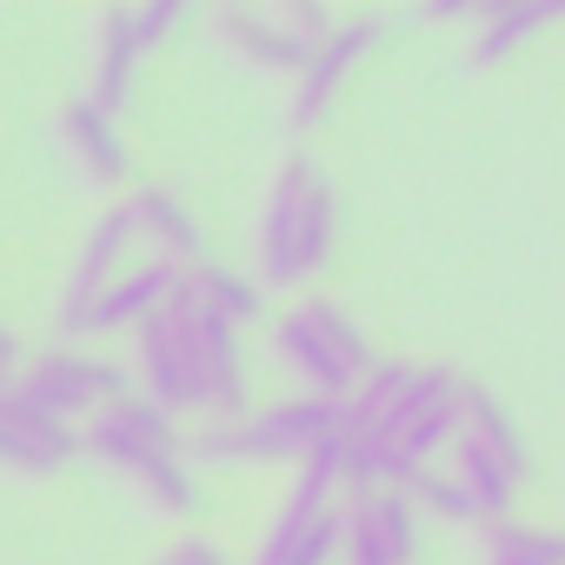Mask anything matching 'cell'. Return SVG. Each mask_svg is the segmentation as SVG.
I'll return each mask as SVG.
<instances>
[{"label": "cell", "instance_id": "1", "mask_svg": "<svg viewBox=\"0 0 565 565\" xmlns=\"http://www.w3.org/2000/svg\"><path fill=\"white\" fill-rule=\"evenodd\" d=\"M466 380L452 366L380 360V373L347 399V499L406 492L433 452H452L466 433Z\"/></svg>", "mask_w": 565, "mask_h": 565}, {"label": "cell", "instance_id": "2", "mask_svg": "<svg viewBox=\"0 0 565 565\" xmlns=\"http://www.w3.org/2000/svg\"><path fill=\"white\" fill-rule=\"evenodd\" d=\"M134 386L160 413H206V419H246V353L239 327L220 320L186 279L180 294L134 333Z\"/></svg>", "mask_w": 565, "mask_h": 565}, {"label": "cell", "instance_id": "3", "mask_svg": "<svg viewBox=\"0 0 565 565\" xmlns=\"http://www.w3.org/2000/svg\"><path fill=\"white\" fill-rule=\"evenodd\" d=\"M333 239H340L333 180L307 153H287L279 173L266 180V200H259V220H253V279L266 294H300L333 259Z\"/></svg>", "mask_w": 565, "mask_h": 565}, {"label": "cell", "instance_id": "4", "mask_svg": "<svg viewBox=\"0 0 565 565\" xmlns=\"http://www.w3.org/2000/svg\"><path fill=\"white\" fill-rule=\"evenodd\" d=\"M81 439H87L94 459H107L114 472H127L160 512H180V519L200 512V472L186 459V439H180L173 413H160L147 393H127L107 413H94L81 426Z\"/></svg>", "mask_w": 565, "mask_h": 565}, {"label": "cell", "instance_id": "5", "mask_svg": "<svg viewBox=\"0 0 565 565\" xmlns=\"http://www.w3.org/2000/svg\"><path fill=\"white\" fill-rule=\"evenodd\" d=\"M273 353H279V366L300 380V393L340 399V406L380 373L373 340H366L360 320H353L340 300H327V294H307V300H294L287 313L273 320Z\"/></svg>", "mask_w": 565, "mask_h": 565}, {"label": "cell", "instance_id": "6", "mask_svg": "<svg viewBox=\"0 0 565 565\" xmlns=\"http://www.w3.org/2000/svg\"><path fill=\"white\" fill-rule=\"evenodd\" d=\"M14 399H28V406H41V413H54V419H94V413H107L114 399H127V393H140L134 386V366H114V360H100V353H87V347H47L41 360H28V373L8 386Z\"/></svg>", "mask_w": 565, "mask_h": 565}, {"label": "cell", "instance_id": "7", "mask_svg": "<svg viewBox=\"0 0 565 565\" xmlns=\"http://www.w3.org/2000/svg\"><path fill=\"white\" fill-rule=\"evenodd\" d=\"M186 21L180 0H160V8H107L94 21V107L120 114L134 100V81H140V61Z\"/></svg>", "mask_w": 565, "mask_h": 565}, {"label": "cell", "instance_id": "8", "mask_svg": "<svg viewBox=\"0 0 565 565\" xmlns=\"http://www.w3.org/2000/svg\"><path fill=\"white\" fill-rule=\"evenodd\" d=\"M180 279H186V266H167V259H140V266H127L114 287L81 313V320H67L61 327V340L67 347H81V340H114V333H140L173 294H180Z\"/></svg>", "mask_w": 565, "mask_h": 565}, {"label": "cell", "instance_id": "9", "mask_svg": "<svg viewBox=\"0 0 565 565\" xmlns=\"http://www.w3.org/2000/svg\"><path fill=\"white\" fill-rule=\"evenodd\" d=\"M419 505L413 492H360L347 499L340 565H413L419 558Z\"/></svg>", "mask_w": 565, "mask_h": 565}, {"label": "cell", "instance_id": "10", "mask_svg": "<svg viewBox=\"0 0 565 565\" xmlns=\"http://www.w3.org/2000/svg\"><path fill=\"white\" fill-rule=\"evenodd\" d=\"M140 239V213H134V200H114L94 226H87V239H81V259H74V273H67V287H61V327L67 320H81L114 279L127 273V246Z\"/></svg>", "mask_w": 565, "mask_h": 565}, {"label": "cell", "instance_id": "11", "mask_svg": "<svg viewBox=\"0 0 565 565\" xmlns=\"http://www.w3.org/2000/svg\"><path fill=\"white\" fill-rule=\"evenodd\" d=\"M74 452H87V439H81L67 419L28 406V399H14V393H0V466H8V472L47 479V472H61Z\"/></svg>", "mask_w": 565, "mask_h": 565}, {"label": "cell", "instance_id": "12", "mask_svg": "<svg viewBox=\"0 0 565 565\" xmlns=\"http://www.w3.org/2000/svg\"><path fill=\"white\" fill-rule=\"evenodd\" d=\"M220 41L246 61V67H273V74H307L313 67V54L327 47V41H313V34H300L294 28V14L279 8V14H259V8H220Z\"/></svg>", "mask_w": 565, "mask_h": 565}, {"label": "cell", "instance_id": "13", "mask_svg": "<svg viewBox=\"0 0 565 565\" xmlns=\"http://www.w3.org/2000/svg\"><path fill=\"white\" fill-rule=\"evenodd\" d=\"M380 47V28L373 21H340V34L313 54V67L294 81V107H287V120H294V134H307L333 100H340V87L360 74V61Z\"/></svg>", "mask_w": 565, "mask_h": 565}, {"label": "cell", "instance_id": "14", "mask_svg": "<svg viewBox=\"0 0 565 565\" xmlns=\"http://www.w3.org/2000/svg\"><path fill=\"white\" fill-rule=\"evenodd\" d=\"M61 140L74 147L81 173H87V180H100V186H120V180L134 173V147H127V134H120V127H114V114H107V107H94V100H74V107L61 114Z\"/></svg>", "mask_w": 565, "mask_h": 565}, {"label": "cell", "instance_id": "15", "mask_svg": "<svg viewBox=\"0 0 565 565\" xmlns=\"http://www.w3.org/2000/svg\"><path fill=\"white\" fill-rule=\"evenodd\" d=\"M134 200V213H140V239L153 246V259H167V266H206L200 259V220H193V206L173 193V186H134L127 193Z\"/></svg>", "mask_w": 565, "mask_h": 565}, {"label": "cell", "instance_id": "16", "mask_svg": "<svg viewBox=\"0 0 565 565\" xmlns=\"http://www.w3.org/2000/svg\"><path fill=\"white\" fill-rule=\"evenodd\" d=\"M552 21H565L558 0H492V8L479 14V28H472L466 61H472V67H499L505 54H519V47H525L539 28H552Z\"/></svg>", "mask_w": 565, "mask_h": 565}, {"label": "cell", "instance_id": "17", "mask_svg": "<svg viewBox=\"0 0 565 565\" xmlns=\"http://www.w3.org/2000/svg\"><path fill=\"white\" fill-rule=\"evenodd\" d=\"M479 565H565V532L558 525L499 519V525L479 532Z\"/></svg>", "mask_w": 565, "mask_h": 565}, {"label": "cell", "instance_id": "18", "mask_svg": "<svg viewBox=\"0 0 565 565\" xmlns=\"http://www.w3.org/2000/svg\"><path fill=\"white\" fill-rule=\"evenodd\" d=\"M186 287H193L220 320H233L239 333H246L253 320H266V287H259L253 273H233V266H213V259H206V266L186 273Z\"/></svg>", "mask_w": 565, "mask_h": 565}, {"label": "cell", "instance_id": "19", "mask_svg": "<svg viewBox=\"0 0 565 565\" xmlns=\"http://www.w3.org/2000/svg\"><path fill=\"white\" fill-rule=\"evenodd\" d=\"M406 492H413V505H419L426 519H439V525H486V512H479L472 486H466L452 466H426Z\"/></svg>", "mask_w": 565, "mask_h": 565}, {"label": "cell", "instance_id": "20", "mask_svg": "<svg viewBox=\"0 0 565 565\" xmlns=\"http://www.w3.org/2000/svg\"><path fill=\"white\" fill-rule=\"evenodd\" d=\"M466 439L472 446H486V452H499L512 472H525V439H519V419L486 393V386H472L466 393Z\"/></svg>", "mask_w": 565, "mask_h": 565}, {"label": "cell", "instance_id": "21", "mask_svg": "<svg viewBox=\"0 0 565 565\" xmlns=\"http://www.w3.org/2000/svg\"><path fill=\"white\" fill-rule=\"evenodd\" d=\"M153 565H233V558H226V552H220L213 539H200V532H193V539H180V545H167V552H160Z\"/></svg>", "mask_w": 565, "mask_h": 565}]
</instances>
